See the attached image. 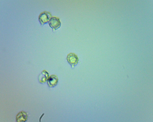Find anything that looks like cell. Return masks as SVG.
<instances>
[{
	"instance_id": "obj_1",
	"label": "cell",
	"mask_w": 153,
	"mask_h": 122,
	"mask_svg": "<svg viewBox=\"0 0 153 122\" xmlns=\"http://www.w3.org/2000/svg\"><path fill=\"white\" fill-rule=\"evenodd\" d=\"M51 19L52 15L49 11H44L42 13H41L39 16V21L42 26L50 21Z\"/></svg>"
},
{
	"instance_id": "obj_2",
	"label": "cell",
	"mask_w": 153,
	"mask_h": 122,
	"mask_svg": "<svg viewBox=\"0 0 153 122\" xmlns=\"http://www.w3.org/2000/svg\"><path fill=\"white\" fill-rule=\"evenodd\" d=\"M67 60L72 67H75L78 62V58L76 54L71 53L67 56Z\"/></svg>"
},
{
	"instance_id": "obj_3",
	"label": "cell",
	"mask_w": 153,
	"mask_h": 122,
	"mask_svg": "<svg viewBox=\"0 0 153 122\" xmlns=\"http://www.w3.org/2000/svg\"><path fill=\"white\" fill-rule=\"evenodd\" d=\"M49 26H50L54 31H56L61 26V22L59 18L57 17H52L50 21H49Z\"/></svg>"
},
{
	"instance_id": "obj_4",
	"label": "cell",
	"mask_w": 153,
	"mask_h": 122,
	"mask_svg": "<svg viewBox=\"0 0 153 122\" xmlns=\"http://www.w3.org/2000/svg\"><path fill=\"white\" fill-rule=\"evenodd\" d=\"M47 83L49 87H54L58 83V78L55 75H52L50 77L47 81Z\"/></svg>"
},
{
	"instance_id": "obj_5",
	"label": "cell",
	"mask_w": 153,
	"mask_h": 122,
	"mask_svg": "<svg viewBox=\"0 0 153 122\" xmlns=\"http://www.w3.org/2000/svg\"><path fill=\"white\" fill-rule=\"evenodd\" d=\"M49 77L50 76L49 75V73L46 71H43L38 77L40 83H46L48 81Z\"/></svg>"
},
{
	"instance_id": "obj_6",
	"label": "cell",
	"mask_w": 153,
	"mask_h": 122,
	"mask_svg": "<svg viewBox=\"0 0 153 122\" xmlns=\"http://www.w3.org/2000/svg\"><path fill=\"white\" fill-rule=\"evenodd\" d=\"M16 120L17 121H26L28 120V115L26 112L21 111L18 113L16 116Z\"/></svg>"
}]
</instances>
